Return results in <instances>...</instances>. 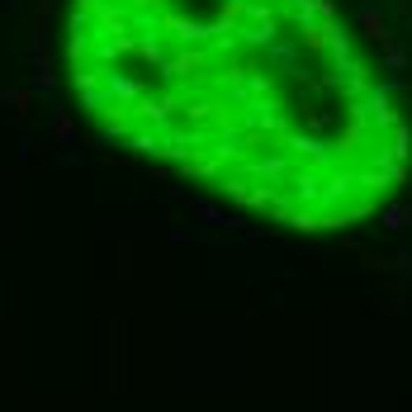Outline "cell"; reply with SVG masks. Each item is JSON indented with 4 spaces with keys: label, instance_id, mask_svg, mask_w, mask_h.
<instances>
[{
    "label": "cell",
    "instance_id": "1",
    "mask_svg": "<svg viewBox=\"0 0 412 412\" xmlns=\"http://www.w3.org/2000/svg\"><path fill=\"white\" fill-rule=\"evenodd\" d=\"M185 99L171 157L237 204L298 228H341L398 180L408 128L355 57L327 0H157Z\"/></svg>",
    "mask_w": 412,
    "mask_h": 412
}]
</instances>
